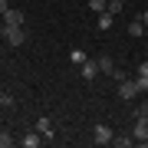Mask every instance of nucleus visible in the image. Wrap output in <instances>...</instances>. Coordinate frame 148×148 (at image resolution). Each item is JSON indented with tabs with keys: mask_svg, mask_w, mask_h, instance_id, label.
I'll return each instance as SVG.
<instances>
[{
	"mask_svg": "<svg viewBox=\"0 0 148 148\" xmlns=\"http://www.w3.org/2000/svg\"><path fill=\"white\" fill-rule=\"evenodd\" d=\"M7 10H10V0H0V16H3Z\"/></svg>",
	"mask_w": 148,
	"mask_h": 148,
	"instance_id": "nucleus-19",
	"label": "nucleus"
},
{
	"mask_svg": "<svg viewBox=\"0 0 148 148\" xmlns=\"http://www.w3.org/2000/svg\"><path fill=\"white\" fill-rule=\"evenodd\" d=\"M138 95V86H135V79H122V86H119V99L122 102H132Z\"/></svg>",
	"mask_w": 148,
	"mask_h": 148,
	"instance_id": "nucleus-4",
	"label": "nucleus"
},
{
	"mask_svg": "<svg viewBox=\"0 0 148 148\" xmlns=\"http://www.w3.org/2000/svg\"><path fill=\"white\" fill-rule=\"evenodd\" d=\"M138 76H148V59H145L142 66H138Z\"/></svg>",
	"mask_w": 148,
	"mask_h": 148,
	"instance_id": "nucleus-20",
	"label": "nucleus"
},
{
	"mask_svg": "<svg viewBox=\"0 0 148 148\" xmlns=\"http://www.w3.org/2000/svg\"><path fill=\"white\" fill-rule=\"evenodd\" d=\"M13 102H16V99H13L10 92H0V106H3V109H13Z\"/></svg>",
	"mask_w": 148,
	"mask_h": 148,
	"instance_id": "nucleus-17",
	"label": "nucleus"
},
{
	"mask_svg": "<svg viewBox=\"0 0 148 148\" xmlns=\"http://www.w3.org/2000/svg\"><path fill=\"white\" fill-rule=\"evenodd\" d=\"M36 132H43V138H53V122H49L46 115L36 119Z\"/></svg>",
	"mask_w": 148,
	"mask_h": 148,
	"instance_id": "nucleus-9",
	"label": "nucleus"
},
{
	"mask_svg": "<svg viewBox=\"0 0 148 148\" xmlns=\"http://www.w3.org/2000/svg\"><path fill=\"white\" fill-rule=\"evenodd\" d=\"M20 142H23V145H27V148H40L43 142H46V138H43V132H27V135H23V138H20Z\"/></svg>",
	"mask_w": 148,
	"mask_h": 148,
	"instance_id": "nucleus-7",
	"label": "nucleus"
},
{
	"mask_svg": "<svg viewBox=\"0 0 148 148\" xmlns=\"http://www.w3.org/2000/svg\"><path fill=\"white\" fill-rule=\"evenodd\" d=\"M79 69H82V79H95V73H99V59H86Z\"/></svg>",
	"mask_w": 148,
	"mask_h": 148,
	"instance_id": "nucleus-8",
	"label": "nucleus"
},
{
	"mask_svg": "<svg viewBox=\"0 0 148 148\" xmlns=\"http://www.w3.org/2000/svg\"><path fill=\"white\" fill-rule=\"evenodd\" d=\"M27 23V16H23V10H16V7H10V10L3 13V23L0 27H23Z\"/></svg>",
	"mask_w": 148,
	"mask_h": 148,
	"instance_id": "nucleus-3",
	"label": "nucleus"
},
{
	"mask_svg": "<svg viewBox=\"0 0 148 148\" xmlns=\"http://www.w3.org/2000/svg\"><path fill=\"white\" fill-rule=\"evenodd\" d=\"M86 59H89V56H86L82 49H73V53H69V63H73V66H82Z\"/></svg>",
	"mask_w": 148,
	"mask_h": 148,
	"instance_id": "nucleus-13",
	"label": "nucleus"
},
{
	"mask_svg": "<svg viewBox=\"0 0 148 148\" xmlns=\"http://www.w3.org/2000/svg\"><path fill=\"white\" fill-rule=\"evenodd\" d=\"M99 73H109V76H115L119 82L125 79V73H122V69L115 66V59H112V56H99Z\"/></svg>",
	"mask_w": 148,
	"mask_h": 148,
	"instance_id": "nucleus-2",
	"label": "nucleus"
},
{
	"mask_svg": "<svg viewBox=\"0 0 148 148\" xmlns=\"http://www.w3.org/2000/svg\"><path fill=\"white\" fill-rule=\"evenodd\" d=\"M132 135H135V142L148 145V119H135V128H132Z\"/></svg>",
	"mask_w": 148,
	"mask_h": 148,
	"instance_id": "nucleus-6",
	"label": "nucleus"
},
{
	"mask_svg": "<svg viewBox=\"0 0 148 148\" xmlns=\"http://www.w3.org/2000/svg\"><path fill=\"white\" fill-rule=\"evenodd\" d=\"M128 36H148L145 23H142V20H132V23H128Z\"/></svg>",
	"mask_w": 148,
	"mask_h": 148,
	"instance_id": "nucleus-10",
	"label": "nucleus"
},
{
	"mask_svg": "<svg viewBox=\"0 0 148 148\" xmlns=\"http://www.w3.org/2000/svg\"><path fill=\"white\" fill-rule=\"evenodd\" d=\"M0 33L7 36L10 46H23V43H27V30L23 27H0Z\"/></svg>",
	"mask_w": 148,
	"mask_h": 148,
	"instance_id": "nucleus-1",
	"label": "nucleus"
},
{
	"mask_svg": "<svg viewBox=\"0 0 148 148\" xmlns=\"http://www.w3.org/2000/svg\"><path fill=\"white\" fill-rule=\"evenodd\" d=\"M10 145H13V135L7 128H0V148H10Z\"/></svg>",
	"mask_w": 148,
	"mask_h": 148,
	"instance_id": "nucleus-16",
	"label": "nucleus"
},
{
	"mask_svg": "<svg viewBox=\"0 0 148 148\" xmlns=\"http://www.w3.org/2000/svg\"><path fill=\"white\" fill-rule=\"evenodd\" d=\"M138 20H142V23H145V30H148V10H145L142 16H138Z\"/></svg>",
	"mask_w": 148,
	"mask_h": 148,
	"instance_id": "nucleus-21",
	"label": "nucleus"
},
{
	"mask_svg": "<svg viewBox=\"0 0 148 148\" xmlns=\"http://www.w3.org/2000/svg\"><path fill=\"white\" fill-rule=\"evenodd\" d=\"M112 145L115 148H128V145H135V135H119V138H112Z\"/></svg>",
	"mask_w": 148,
	"mask_h": 148,
	"instance_id": "nucleus-12",
	"label": "nucleus"
},
{
	"mask_svg": "<svg viewBox=\"0 0 148 148\" xmlns=\"http://www.w3.org/2000/svg\"><path fill=\"white\" fill-rule=\"evenodd\" d=\"M135 119H148V99H145V102H142V106H138V109H135Z\"/></svg>",
	"mask_w": 148,
	"mask_h": 148,
	"instance_id": "nucleus-18",
	"label": "nucleus"
},
{
	"mask_svg": "<svg viewBox=\"0 0 148 148\" xmlns=\"http://www.w3.org/2000/svg\"><path fill=\"white\" fill-rule=\"evenodd\" d=\"M95 20H99V30H109V27H112V20H115V16H112V13L106 10V13H95Z\"/></svg>",
	"mask_w": 148,
	"mask_h": 148,
	"instance_id": "nucleus-11",
	"label": "nucleus"
},
{
	"mask_svg": "<svg viewBox=\"0 0 148 148\" xmlns=\"http://www.w3.org/2000/svg\"><path fill=\"white\" fill-rule=\"evenodd\" d=\"M106 7H109V0H89V10L92 13H106Z\"/></svg>",
	"mask_w": 148,
	"mask_h": 148,
	"instance_id": "nucleus-14",
	"label": "nucleus"
},
{
	"mask_svg": "<svg viewBox=\"0 0 148 148\" xmlns=\"http://www.w3.org/2000/svg\"><path fill=\"white\" fill-rule=\"evenodd\" d=\"M92 138H95V145H112V138H115V135H112L109 125H102V122H99V125L92 128Z\"/></svg>",
	"mask_w": 148,
	"mask_h": 148,
	"instance_id": "nucleus-5",
	"label": "nucleus"
},
{
	"mask_svg": "<svg viewBox=\"0 0 148 148\" xmlns=\"http://www.w3.org/2000/svg\"><path fill=\"white\" fill-rule=\"evenodd\" d=\"M122 7H125V0H109V7H106V10H109L112 16H119V13H122Z\"/></svg>",
	"mask_w": 148,
	"mask_h": 148,
	"instance_id": "nucleus-15",
	"label": "nucleus"
}]
</instances>
